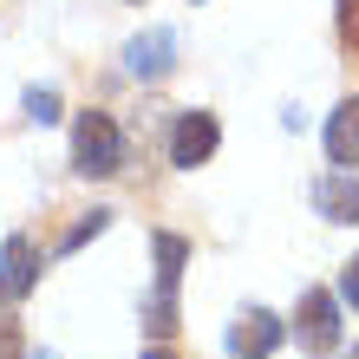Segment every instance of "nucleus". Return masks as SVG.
<instances>
[{"label":"nucleus","mask_w":359,"mask_h":359,"mask_svg":"<svg viewBox=\"0 0 359 359\" xmlns=\"http://www.w3.org/2000/svg\"><path fill=\"white\" fill-rule=\"evenodd\" d=\"M229 346H236V359H268L274 346H281V320H274L268 307H248L236 327H229Z\"/></svg>","instance_id":"5"},{"label":"nucleus","mask_w":359,"mask_h":359,"mask_svg":"<svg viewBox=\"0 0 359 359\" xmlns=\"http://www.w3.org/2000/svg\"><path fill=\"white\" fill-rule=\"evenodd\" d=\"M340 294L359 307V255H353V262H346V274H340Z\"/></svg>","instance_id":"14"},{"label":"nucleus","mask_w":359,"mask_h":359,"mask_svg":"<svg viewBox=\"0 0 359 359\" xmlns=\"http://www.w3.org/2000/svg\"><path fill=\"white\" fill-rule=\"evenodd\" d=\"M301 346L307 353H333L340 346V301H333L327 287L301 294Z\"/></svg>","instance_id":"3"},{"label":"nucleus","mask_w":359,"mask_h":359,"mask_svg":"<svg viewBox=\"0 0 359 359\" xmlns=\"http://www.w3.org/2000/svg\"><path fill=\"white\" fill-rule=\"evenodd\" d=\"M327 163H340V170L359 163V98H346L340 111L327 118Z\"/></svg>","instance_id":"8"},{"label":"nucleus","mask_w":359,"mask_h":359,"mask_svg":"<svg viewBox=\"0 0 359 359\" xmlns=\"http://www.w3.org/2000/svg\"><path fill=\"white\" fill-rule=\"evenodd\" d=\"M313 209H320L327 222H359V183H353V170H333V177L313 183Z\"/></svg>","instance_id":"7"},{"label":"nucleus","mask_w":359,"mask_h":359,"mask_svg":"<svg viewBox=\"0 0 359 359\" xmlns=\"http://www.w3.org/2000/svg\"><path fill=\"white\" fill-rule=\"evenodd\" d=\"M353 359H359V353H353Z\"/></svg>","instance_id":"19"},{"label":"nucleus","mask_w":359,"mask_h":359,"mask_svg":"<svg viewBox=\"0 0 359 359\" xmlns=\"http://www.w3.org/2000/svg\"><path fill=\"white\" fill-rule=\"evenodd\" d=\"M118 163H124L118 124L104 118V111H79V124H72V170L79 177H111Z\"/></svg>","instance_id":"1"},{"label":"nucleus","mask_w":359,"mask_h":359,"mask_svg":"<svg viewBox=\"0 0 359 359\" xmlns=\"http://www.w3.org/2000/svg\"><path fill=\"white\" fill-rule=\"evenodd\" d=\"M27 118L33 124H53L59 118V92H27Z\"/></svg>","instance_id":"12"},{"label":"nucleus","mask_w":359,"mask_h":359,"mask_svg":"<svg viewBox=\"0 0 359 359\" xmlns=\"http://www.w3.org/2000/svg\"><path fill=\"white\" fill-rule=\"evenodd\" d=\"M340 33H346V46L359 53V0H340Z\"/></svg>","instance_id":"13"},{"label":"nucleus","mask_w":359,"mask_h":359,"mask_svg":"<svg viewBox=\"0 0 359 359\" xmlns=\"http://www.w3.org/2000/svg\"><path fill=\"white\" fill-rule=\"evenodd\" d=\"M124 66H131L137 79H163L177 66V33L170 27H151V33H137L131 46H124Z\"/></svg>","instance_id":"4"},{"label":"nucleus","mask_w":359,"mask_h":359,"mask_svg":"<svg viewBox=\"0 0 359 359\" xmlns=\"http://www.w3.org/2000/svg\"><path fill=\"white\" fill-rule=\"evenodd\" d=\"M144 327H151L157 340H170V333H177V281H157L151 307H144Z\"/></svg>","instance_id":"9"},{"label":"nucleus","mask_w":359,"mask_h":359,"mask_svg":"<svg viewBox=\"0 0 359 359\" xmlns=\"http://www.w3.org/2000/svg\"><path fill=\"white\" fill-rule=\"evenodd\" d=\"M131 7H144V0H131Z\"/></svg>","instance_id":"17"},{"label":"nucleus","mask_w":359,"mask_h":359,"mask_svg":"<svg viewBox=\"0 0 359 359\" xmlns=\"http://www.w3.org/2000/svg\"><path fill=\"white\" fill-rule=\"evenodd\" d=\"M144 359H177V353H170V346H151V353H144Z\"/></svg>","instance_id":"16"},{"label":"nucleus","mask_w":359,"mask_h":359,"mask_svg":"<svg viewBox=\"0 0 359 359\" xmlns=\"http://www.w3.org/2000/svg\"><path fill=\"white\" fill-rule=\"evenodd\" d=\"M104 222H111V209H92V216H86V222H79V229H72V236H66V242H59V255H72V248H86V242L98 236V229H104Z\"/></svg>","instance_id":"11"},{"label":"nucleus","mask_w":359,"mask_h":359,"mask_svg":"<svg viewBox=\"0 0 359 359\" xmlns=\"http://www.w3.org/2000/svg\"><path fill=\"white\" fill-rule=\"evenodd\" d=\"M33 281H39V248L27 236H7L0 242V287L20 301V294H33Z\"/></svg>","instance_id":"6"},{"label":"nucleus","mask_w":359,"mask_h":359,"mask_svg":"<svg viewBox=\"0 0 359 359\" xmlns=\"http://www.w3.org/2000/svg\"><path fill=\"white\" fill-rule=\"evenodd\" d=\"M216 144H222L216 111H183L177 131H170V163H177V170H196V163L216 157Z\"/></svg>","instance_id":"2"},{"label":"nucleus","mask_w":359,"mask_h":359,"mask_svg":"<svg viewBox=\"0 0 359 359\" xmlns=\"http://www.w3.org/2000/svg\"><path fill=\"white\" fill-rule=\"evenodd\" d=\"M183 262H189V242L183 236H157V281H183Z\"/></svg>","instance_id":"10"},{"label":"nucleus","mask_w":359,"mask_h":359,"mask_svg":"<svg viewBox=\"0 0 359 359\" xmlns=\"http://www.w3.org/2000/svg\"><path fill=\"white\" fill-rule=\"evenodd\" d=\"M0 294H7V287H0Z\"/></svg>","instance_id":"18"},{"label":"nucleus","mask_w":359,"mask_h":359,"mask_svg":"<svg viewBox=\"0 0 359 359\" xmlns=\"http://www.w3.org/2000/svg\"><path fill=\"white\" fill-rule=\"evenodd\" d=\"M0 359H20V333L13 327H0Z\"/></svg>","instance_id":"15"}]
</instances>
